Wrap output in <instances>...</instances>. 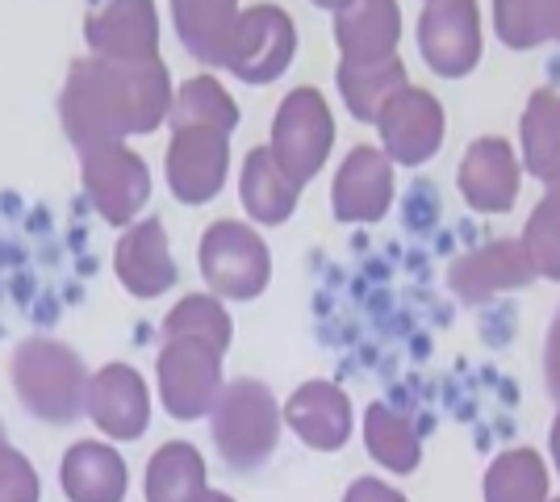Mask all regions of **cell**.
<instances>
[{"instance_id":"83f0119b","label":"cell","mask_w":560,"mask_h":502,"mask_svg":"<svg viewBox=\"0 0 560 502\" xmlns=\"http://www.w3.org/2000/svg\"><path fill=\"white\" fill-rule=\"evenodd\" d=\"M486 502H548V465L536 448L498 453L486 469Z\"/></svg>"},{"instance_id":"60d3db41","label":"cell","mask_w":560,"mask_h":502,"mask_svg":"<svg viewBox=\"0 0 560 502\" xmlns=\"http://www.w3.org/2000/svg\"><path fill=\"white\" fill-rule=\"evenodd\" d=\"M548 502H560V499H548Z\"/></svg>"},{"instance_id":"4dcf8cb0","label":"cell","mask_w":560,"mask_h":502,"mask_svg":"<svg viewBox=\"0 0 560 502\" xmlns=\"http://www.w3.org/2000/svg\"><path fill=\"white\" fill-rule=\"evenodd\" d=\"M523 247H527L539 277L560 281V189H552V185L536 201V210L523 226Z\"/></svg>"},{"instance_id":"1f68e13d","label":"cell","mask_w":560,"mask_h":502,"mask_svg":"<svg viewBox=\"0 0 560 502\" xmlns=\"http://www.w3.org/2000/svg\"><path fill=\"white\" fill-rule=\"evenodd\" d=\"M0 502H43V478L34 460L13 444H0Z\"/></svg>"},{"instance_id":"d590c367","label":"cell","mask_w":560,"mask_h":502,"mask_svg":"<svg viewBox=\"0 0 560 502\" xmlns=\"http://www.w3.org/2000/svg\"><path fill=\"white\" fill-rule=\"evenodd\" d=\"M310 4H318V9H327V13H339V9L351 4V0H310Z\"/></svg>"},{"instance_id":"ffe728a7","label":"cell","mask_w":560,"mask_h":502,"mask_svg":"<svg viewBox=\"0 0 560 502\" xmlns=\"http://www.w3.org/2000/svg\"><path fill=\"white\" fill-rule=\"evenodd\" d=\"M401 9L397 0H351L335 13V47L343 63H376L397 55Z\"/></svg>"},{"instance_id":"4fadbf2b","label":"cell","mask_w":560,"mask_h":502,"mask_svg":"<svg viewBox=\"0 0 560 502\" xmlns=\"http://www.w3.org/2000/svg\"><path fill=\"white\" fill-rule=\"evenodd\" d=\"M84 47L109 63L160 59V9L155 0H101L84 17Z\"/></svg>"},{"instance_id":"8fae6325","label":"cell","mask_w":560,"mask_h":502,"mask_svg":"<svg viewBox=\"0 0 560 502\" xmlns=\"http://www.w3.org/2000/svg\"><path fill=\"white\" fill-rule=\"evenodd\" d=\"M419 50L427 68L444 80L468 75L486 55L477 0H427L419 17Z\"/></svg>"},{"instance_id":"74e56055","label":"cell","mask_w":560,"mask_h":502,"mask_svg":"<svg viewBox=\"0 0 560 502\" xmlns=\"http://www.w3.org/2000/svg\"><path fill=\"white\" fill-rule=\"evenodd\" d=\"M552 43H560V0H557V25H552Z\"/></svg>"},{"instance_id":"9a60e30c","label":"cell","mask_w":560,"mask_h":502,"mask_svg":"<svg viewBox=\"0 0 560 502\" xmlns=\"http://www.w3.org/2000/svg\"><path fill=\"white\" fill-rule=\"evenodd\" d=\"M536 264L527 256L523 240H493L486 247H472L460 260H452L447 268V285L452 293L468 302V306H481L498 293H514V289H527L536 281Z\"/></svg>"},{"instance_id":"ab89813d","label":"cell","mask_w":560,"mask_h":502,"mask_svg":"<svg viewBox=\"0 0 560 502\" xmlns=\"http://www.w3.org/2000/svg\"><path fill=\"white\" fill-rule=\"evenodd\" d=\"M548 185H552V189H560V176H557V180H548Z\"/></svg>"},{"instance_id":"3957f363","label":"cell","mask_w":560,"mask_h":502,"mask_svg":"<svg viewBox=\"0 0 560 502\" xmlns=\"http://www.w3.org/2000/svg\"><path fill=\"white\" fill-rule=\"evenodd\" d=\"M206 419H210L213 448L234 474H256L259 465H268L280 444V428H284L280 402L256 377H234L222 385Z\"/></svg>"},{"instance_id":"f35d334b","label":"cell","mask_w":560,"mask_h":502,"mask_svg":"<svg viewBox=\"0 0 560 502\" xmlns=\"http://www.w3.org/2000/svg\"><path fill=\"white\" fill-rule=\"evenodd\" d=\"M0 444H9V431H4V423H0Z\"/></svg>"},{"instance_id":"603a6c76","label":"cell","mask_w":560,"mask_h":502,"mask_svg":"<svg viewBox=\"0 0 560 502\" xmlns=\"http://www.w3.org/2000/svg\"><path fill=\"white\" fill-rule=\"evenodd\" d=\"M206 490H210L206 456L188 440H167L151 453L147 474H142V499L147 502H197Z\"/></svg>"},{"instance_id":"8992f818","label":"cell","mask_w":560,"mask_h":502,"mask_svg":"<svg viewBox=\"0 0 560 502\" xmlns=\"http://www.w3.org/2000/svg\"><path fill=\"white\" fill-rule=\"evenodd\" d=\"M80 185L101 222L130 226L151 201V167L130 143H96L80 151Z\"/></svg>"},{"instance_id":"52a82bcc","label":"cell","mask_w":560,"mask_h":502,"mask_svg":"<svg viewBox=\"0 0 560 502\" xmlns=\"http://www.w3.org/2000/svg\"><path fill=\"white\" fill-rule=\"evenodd\" d=\"M298 59V25L280 4H247L238 9V22L222 55V68L243 84H272Z\"/></svg>"},{"instance_id":"2e32d148","label":"cell","mask_w":560,"mask_h":502,"mask_svg":"<svg viewBox=\"0 0 560 502\" xmlns=\"http://www.w3.org/2000/svg\"><path fill=\"white\" fill-rule=\"evenodd\" d=\"M394 160L381 147H351L348 160L335 172L330 185V210L339 222H381L394 206Z\"/></svg>"},{"instance_id":"e575fe53","label":"cell","mask_w":560,"mask_h":502,"mask_svg":"<svg viewBox=\"0 0 560 502\" xmlns=\"http://www.w3.org/2000/svg\"><path fill=\"white\" fill-rule=\"evenodd\" d=\"M552 465H557V474H560V410H557V419H552Z\"/></svg>"},{"instance_id":"5bb4252c","label":"cell","mask_w":560,"mask_h":502,"mask_svg":"<svg viewBox=\"0 0 560 502\" xmlns=\"http://www.w3.org/2000/svg\"><path fill=\"white\" fill-rule=\"evenodd\" d=\"M114 277L139 302H155L167 289H176L180 268H176L172 240L160 218H139L121 226V240L114 247Z\"/></svg>"},{"instance_id":"d6a6232c","label":"cell","mask_w":560,"mask_h":502,"mask_svg":"<svg viewBox=\"0 0 560 502\" xmlns=\"http://www.w3.org/2000/svg\"><path fill=\"white\" fill-rule=\"evenodd\" d=\"M343 502H406V494L394 490V486H385L381 478H360L348 486Z\"/></svg>"},{"instance_id":"d4e9b609","label":"cell","mask_w":560,"mask_h":502,"mask_svg":"<svg viewBox=\"0 0 560 502\" xmlns=\"http://www.w3.org/2000/svg\"><path fill=\"white\" fill-rule=\"evenodd\" d=\"M335 84H339V96H343L351 118L376 121L381 105H385L401 84H410V80H406V63H401L397 55H389V59H376V63H343V59H339Z\"/></svg>"},{"instance_id":"836d02e7","label":"cell","mask_w":560,"mask_h":502,"mask_svg":"<svg viewBox=\"0 0 560 502\" xmlns=\"http://www.w3.org/2000/svg\"><path fill=\"white\" fill-rule=\"evenodd\" d=\"M544 382H548V394L560 402V311L548 327V339H544Z\"/></svg>"},{"instance_id":"e0dca14e","label":"cell","mask_w":560,"mask_h":502,"mask_svg":"<svg viewBox=\"0 0 560 502\" xmlns=\"http://www.w3.org/2000/svg\"><path fill=\"white\" fill-rule=\"evenodd\" d=\"M456 185L460 197L468 201V210L477 214H506L518 189H523V164H518V151L498 135H486L465 151L460 172H456Z\"/></svg>"},{"instance_id":"5b68a950","label":"cell","mask_w":560,"mask_h":502,"mask_svg":"<svg viewBox=\"0 0 560 502\" xmlns=\"http://www.w3.org/2000/svg\"><path fill=\"white\" fill-rule=\"evenodd\" d=\"M330 147H335V114H330L327 96L310 84L284 93L272 118V135H268V151L280 172L305 189L327 167Z\"/></svg>"},{"instance_id":"44dd1931","label":"cell","mask_w":560,"mask_h":502,"mask_svg":"<svg viewBox=\"0 0 560 502\" xmlns=\"http://www.w3.org/2000/svg\"><path fill=\"white\" fill-rule=\"evenodd\" d=\"M238 201L256 226H284L302 201V185L280 172L268 147H252L238 167Z\"/></svg>"},{"instance_id":"7a4b0ae2","label":"cell","mask_w":560,"mask_h":502,"mask_svg":"<svg viewBox=\"0 0 560 502\" xmlns=\"http://www.w3.org/2000/svg\"><path fill=\"white\" fill-rule=\"evenodd\" d=\"M9 382L25 415H34L47 428H68L84 415L89 369L71 343L34 335L22 339L9 360Z\"/></svg>"},{"instance_id":"9c48e42d","label":"cell","mask_w":560,"mask_h":502,"mask_svg":"<svg viewBox=\"0 0 560 502\" xmlns=\"http://www.w3.org/2000/svg\"><path fill=\"white\" fill-rule=\"evenodd\" d=\"M164 176L180 206H210L231 176V135L210 126H172Z\"/></svg>"},{"instance_id":"7c38bea8","label":"cell","mask_w":560,"mask_h":502,"mask_svg":"<svg viewBox=\"0 0 560 502\" xmlns=\"http://www.w3.org/2000/svg\"><path fill=\"white\" fill-rule=\"evenodd\" d=\"M376 130H381V151L401 167H419L435 160V151L444 147V105L440 96L401 84L376 114Z\"/></svg>"},{"instance_id":"f1b7e54d","label":"cell","mask_w":560,"mask_h":502,"mask_svg":"<svg viewBox=\"0 0 560 502\" xmlns=\"http://www.w3.org/2000/svg\"><path fill=\"white\" fill-rule=\"evenodd\" d=\"M172 335H180V339H201V343H210V348H218V352L226 357V348H231V339H234L231 311H226V302L213 297V293H185L164 318V339H172Z\"/></svg>"},{"instance_id":"8d00e7d4","label":"cell","mask_w":560,"mask_h":502,"mask_svg":"<svg viewBox=\"0 0 560 502\" xmlns=\"http://www.w3.org/2000/svg\"><path fill=\"white\" fill-rule=\"evenodd\" d=\"M197 502H234V499H231V494H222V490H206Z\"/></svg>"},{"instance_id":"6da1fadb","label":"cell","mask_w":560,"mask_h":502,"mask_svg":"<svg viewBox=\"0 0 560 502\" xmlns=\"http://www.w3.org/2000/svg\"><path fill=\"white\" fill-rule=\"evenodd\" d=\"M172 93L176 84L164 59L109 63L96 55H80L59 89V126L75 151L96 143H126L164 126Z\"/></svg>"},{"instance_id":"484cf974","label":"cell","mask_w":560,"mask_h":502,"mask_svg":"<svg viewBox=\"0 0 560 502\" xmlns=\"http://www.w3.org/2000/svg\"><path fill=\"white\" fill-rule=\"evenodd\" d=\"M167 126H210V130L234 135L238 130V101L226 93V84L218 75H188L185 84H176V93H172Z\"/></svg>"},{"instance_id":"30bf717a","label":"cell","mask_w":560,"mask_h":502,"mask_svg":"<svg viewBox=\"0 0 560 502\" xmlns=\"http://www.w3.org/2000/svg\"><path fill=\"white\" fill-rule=\"evenodd\" d=\"M84 415L93 419L101 440H109V444L142 440L147 428H151V385L126 360L101 364L96 373H89Z\"/></svg>"},{"instance_id":"cb8c5ba5","label":"cell","mask_w":560,"mask_h":502,"mask_svg":"<svg viewBox=\"0 0 560 502\" xmlns=\"http://www.w3.org/2000/svg\"><path fill=\"white\" fill-rule=\"evenodd\" d=\"M518 143H523V160L532 176L544 185L560 176V93L557 89H536L527 109H523V126H518Z\"/></svg>"},{"instance_id":"277c9868","label":"cell","mask_w":560,"mask_h":502,"mask_svg":"<svg viewBox=\"0 0 560 502\" xmlns=\"http://www.w3.org/2000/svg\"><path fill=\"white\" fill-rule=\"evenodd\" d=\"M197 268L213 297L222 302H256L272 281V252L252 222L218 218L201 231Z\"/></svg>"},{"instance_id":"f546056e","label":"cell","mask_w":560,"mask_h":502,"mask_svg":"<svg viewBox=\"0 0 560 502\" xmlns=\"http://www.w3.org/2000/svg\"><path fill=\"white\" fill-rule=\"evenodd\" d=\"M557 0H493V30L511 50H532L552 38Z\"/></svg>"},{"instance_id":"7402d4cb","label":"cell","mask_w":560,"mask_h":502,"mask_svg":"<svg viewBox=\"0 0 560 502\" xmlns=\"http://www.w3.org/2000/svg\"><path fill=\"white\" fill-rule=\"evenodd\" d=\"M172 4V25L180 47L206 63V68H222V55L238 22V0H167Z\"/></svg>"},{"instance_id":"ba28073f","label":"cell","mask_w":560,"mask_h":502,"mask_svg":"<svg viewBox=\"0 0 560 502\" xmlns=\"http://www.w3.org/2000/svg\"><path fill=\"white\" fill-rule=\"evenodd\" d=\"M222 385L226 377H222L218 348L201 343V339H180V335L164 339V348L155 357V389L172 419H180V423L206 419Z\"/></svg>"},{"instance_id":"4316f807","label":"cell","mask_w":560,"mask_h":502,"mask_svg":"<svg viewBox=\"0 0 560 502\" xmlns=\"http://www.w3.org/2000/svg\"><path fill=\"white\" fill-rule=\"evenodd\" d=\"M364 444H369V456L389 474H415L422 460V440L415 423L385 402H373L364 410Z\"/></svg>"},{"instance_id":"d6986e66","label":"cell","mask_w":560,"mask_h":502,"mask_svg":"<svg viewBox=\"0 0 560 502\" xmlns=\"http://www.w3.org/2000/svg\"><path fill=\"white\" fill-rule=\"evenodd\" d=\"M59 490L68 502H126L130 469L109 440H75L59 460Z\"/></svg>"},{"instance_id":"ac0fdd59","label":"cell","mask_w":560,"mask_h":502,"mask_svg":"<svg viewBox=\"0 0 560 502\" xmlns=\"http://www.w3.org/2000/svg\"><path fill=\"white\" fill-rule=\"evenodd\" d=\"M280 423L314 453H339L351 440V398L335 382H305L280 407Z\"/></svg>"}]
</instances>
